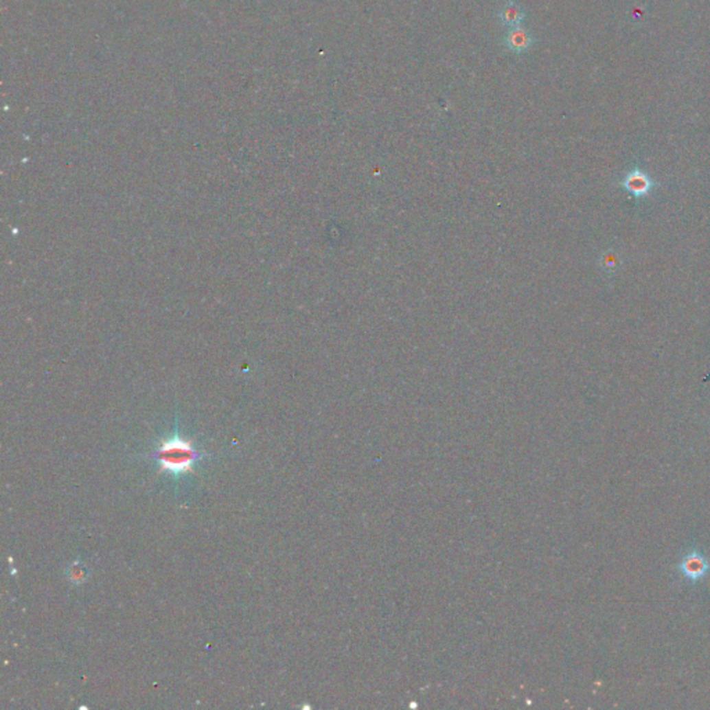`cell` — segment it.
<instances>
[{
	"mask_svg": "<svg viewBox=\"0 0 710 710\" xmlns=\"http://www.w3.org/2000/svg\"><path fill=\"white\" fill-rule=\"evenodd\" d=\"M534 43L533 35L523 27H512L504 36V45L515 54H523L531 49Z\"/></svg>",
	"mask_w": 710,
	"mask_h": 710,
	"instance_id": "cell-4",
	"label": "cell"
},
{
	"mask_svg": "<svg viewBox=\"0 0 710 710\" xmlns=\"http://www.w3.org/2000/svg\"><path fill=\"white\" fill-rule=\"evenodd\" d=\"M159 462L160 473H168L176 483L187 476L193 474L194 466L208 457L204 451L198 450L192 440L183 439L176 431L171 437L160 442L159 447L145 455Z\"/></svg>",
	"mask_w": 710,
	"mask_h": 710,
	"instance_id": "cell-1",
	"label": "cell"
},
{
	"mask_svg": "<svg viewBox=\"0 0 710 710\" xmlns=\"http://www.w3.org/2000/svg\"><path fill=\"white\" fill-rule=\"evenodd\" d=\"M620 185L635 198H645L655 190V187H658V183L638 167L627 172Z\"/></svg>",
	"mask_w": 710,
	"mask_h": 710,
	"instance_id": "cell-3",
	"label": "cell"
},
{
	"mask_svg": "<svg viewBox=\"0 0 710 710\" xmlns=\"http://www.w3.org/2000/svg\"><path fill=\"white\" fill-rule=\"evenodd\" d=\"M677 569L684 579L691 583H698L709 575L710 562L696 548H692L691 552L683 556Z\"/></svg>",
	"mask_w": 710,
	"mask_h": 710,
	"instance_id": "cell-2",
	"label": "cell"
},
{
	"mask_svg": "<svg viewBox=\"0 0 710 710\" xmlns=\"http://www.w3.org/2000/svg\"><path fill=\"white\" fill-rule=\"evenodd\" d=\"M67 576L74 584L80 586V584H82L88 579L89 571H88V567L84 563H81L80 560H74L73 563L68 566Z\"/></svg>",
	"mask_w": 710,
	"mask_h": 710,
	"instance_id": "cell-6",
	"label": "cell"
},
{
	"mask_svg": "<svg viewBox=\"0 0 710 710\" xmlns=\"http://www.w3.org/2000/svg\"><path fill=\"white\" fill-rule=\"evenodd\" d=\"M499 19L503 25H507L509 28L519 27V25H522V23L526 19V12L518 2H515V0H508V2L501 8V10L499 13Z\"/></svg>",
	"mask_w": 710,
	"mask_h": 710,
	"instance_id": "cell-5",
	"label": "cell"
}]
</instances>
